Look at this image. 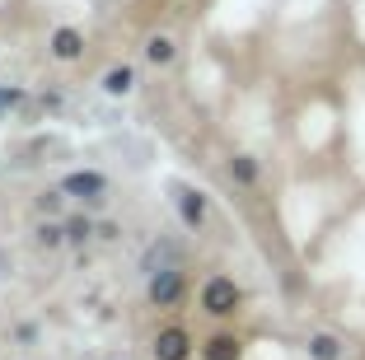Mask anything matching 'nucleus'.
<instances>
[{
    "mask_svg": "<svg viewBox=\"0 0 365 360\" xmlns=\"http://www.w3.org/2000/svg\"><path fill=\"white\" fill-rule=\"evenodd\" d=\"M33 239H38L43 248H61V244H66V225H56V220H43L38 230H33Z\"/></svg>",
    "mask_w": 365,
    "mask_h": 360,
    "instance_id": "nucleus-13",
    "label": "nucleus"
},
{
    "mask_svg": "<svg viewBox=\"0 0 365 360\" xmlns=\"http://www.w3.org/2000/svg\"><path fill=\"white\" fill-rule=\"evenodd\" d=\"M173 267H178V248H173V244H155L150 253H145V272H150V276L173 272Z\"/></svg>",
    "mask_w": 365,
    "mask_h": 360,
    "instance_id": "nucleus-9",
    "label": "nucleus"
},
{
    "mask_svg": "<svg viewBox=\"0 0 365 360\" xmlns=\"http://www.w3.org/2000/svg\"><path fill=\"white\" fill-rule=\"evenodd\" d=\"M173 56H178V47H173V38H164V33H155V38H145V61H150V66H169Z\"/></svg>",
    "mask_w": 365,
    "mask_h": 360,
    "instance_id": "nucleus-11",
    "label": "nucleus"
},
{
    "mask_svg": "<svg viewBox=\"0 0 365 360\" xmlns=\"http://www.w3.org/2000/svg\"><path fill=\"white\" fill-rule=\"evenodd\" d=\"M202 356L206 360H239V356H244V346H239L235 337H225V332H220V337H211L202 346Z\"/></svg>",
    "mask_w": 365,
    "mask_h": 360,
    "instance_id": "nucleus-12",
    "label": "nucleus"
},
{
    "mask_svg": "<svg viewBox=\"0 0 365 360\" xmlns=\"http://www.w3.org/2000/svg\"><path fill=\"white\" fill-rule=\"evenodd\" d=\"M61 197H66V192H43V197H38V211H43V215H52L56 206H61Z\"/></svg>",
    "mask_w": 365,
    "mask_h": 360,
    "instance_id": "nucleus-15",
    "label": "nucleus"
},
{
    "mask_svg": "<svg viewBox=\"0 0 365 360\" xmlns=\"http://www.w3.org/2000/svg\"><path fill=\"white\" fill-rule=\"evenodd\" d=\"M173 202H178V215L187 230H202L206 225V197L197 187H173Z\"/></svg>",
    "mask_w": 365,
    "mask_h": 360,
    "instance_id": "nucleus-5",
    "label": "nucleus"
},
{
    "mask_svg": "<svg viewBox=\"0 0 365 360\" xmlns=\"http://www.w3.org/2000/svg\"><path fill=\"white\" fill-rule=\"evenodd\" d=\"M239 286L235 281H230V276H211V281H206L202 286V309L211 318H230V314H239Z\"/></svg>",
    "mask_w": 365,
    "mask_h": 360,
    "instance_id": "nucleus-1",
    "label": "nucleus"
},
{
    "mask_svg": "<svg viewBox=\"0 0 365 360\" xmlns=\"http://www.w3.org/2000/svg\"><path fill=\"white\" fill-rule=\"evenodd\" d=\"M61 192L66 197H80V202H98V197L108 192V178L94 173V169H80V173H66L61 178Z\"/></svg>",
    "mask_w": 365,
    "mask_h": 360,
    "instance_id": "nucleus-2",
    "label": "nucleus"
},
{
    "mask_svg": "<svg viewBox=\"0 0 365 360\" xmlns=\"http://www.w3.org/2000/svg\"><path fill=\"white\" fill-rule=\"evenodd\" d=\"M47 47H52L56 61H80V56H85V33L71 29V24H61V29L47 38Z\"/></svg>",
    "mask_w": 365,
    "mask_h": 360,
    "instance_id": "nucleus-4",
    "label": "nucleus"
},
{
    "mask_svg": "<svg viewBox=\"0 0 365 360\" xmlns=\"http://www.w3.org/2000/svg\"><path fill=\"white\" fill-rule=\"evenodd\" d=\"M230 178L244 182V187H258V178H262L258 159H253V155H235V159H230Z\"/></svg>",
    "mask_w": 365,
    "mask_h": 360,
    "instance_id": "nucleus-10",
    "label": "nucleus"
},
{
    "mask_svg": "<svg viewBox=\"0 0 365 360\" xmlns=\"http://www.w3.org/2000/svg\"><path fill=\"white\" fill-rule=\"evenodd\" d=\"M187 356H192V337L182 328H164L155 337V360H187Z\"/></svg>",
    "mask_w": 365,
    "mask_h": 360,
    "instance_id": "nucleus-6",
    "label": "nucleus"
},
{
    "mask_svg": "<svg viewBox=\"0 0 365 360\" xmlns=\"http://www.w3.org/2000/svg\"><path fill=\"white\" fill-rule=\"evenodd\" d=\"M342 356H346L342 337H333V332H314L309 337V360H342Z\"/></svg>",
    "mask_w": 365,
    "mask_h": 360,
    "instance_id": "nucleus-7",
    "label": "nucleus"
},
{
    "mask_svg": "<svg viewBox=\"0 0 365 360\" xmlns=\"http://www.w3.org/2000/svg\"><path fill=\"white\" fill-rule=\"evenodd\" d=\"M178 299H182V267L150 276V304H155V309H173Z\"/></svg>",
    "mask_w": 365,
    "mask_h": 360,
    "instance_id": "nucleus-3",
    "label": "nucleus"
},
{
    "mask_svg": "<svg viewBox=\"0 0 365 360\" xmlns=\"http://www.w3.org/2000/svg\"><path fill=\"white\" fill-rule=\"evenodd\" d=\"M131 89H136V71H131V66H113V71H103V94L122 98V94H131Z\"/></svg>",
    "mask_w": 365,
    "mask_h": 360,
    "instance_id": "nucleus-8",
    "label": "nucleus"
},
{
    "mask_svg": "<svg viewBox=\"0 0 365 360\" xmlns=\"http://www.w3.org/2000/svg\"><path fill=\"white\" fill-rule=\"evenodd\" d=\"M89 234H94V220H89V215H71V220H66V244H85Z\"/></svg>",
    "mask_w": 365,
    "mask_h": 360,
    "instance_id": "nucleus-14",
    "label": "nucleus"
},
{
    "mask_svg": "<svg viewBox=\"0 0 365 360\" xmlns=\"http://www.w3.org/2000/svg\"><path fill=\"white\" fill-rule=\"evenodd\" d=\"M5 272H10V257H5V253H0V276H5Z\"/></svg>",
    "mask_w": 365,
    "mask_h": 360,
    "instance_id": "nucleus-16",
    "label": "nucleus"
}]
</instances>
